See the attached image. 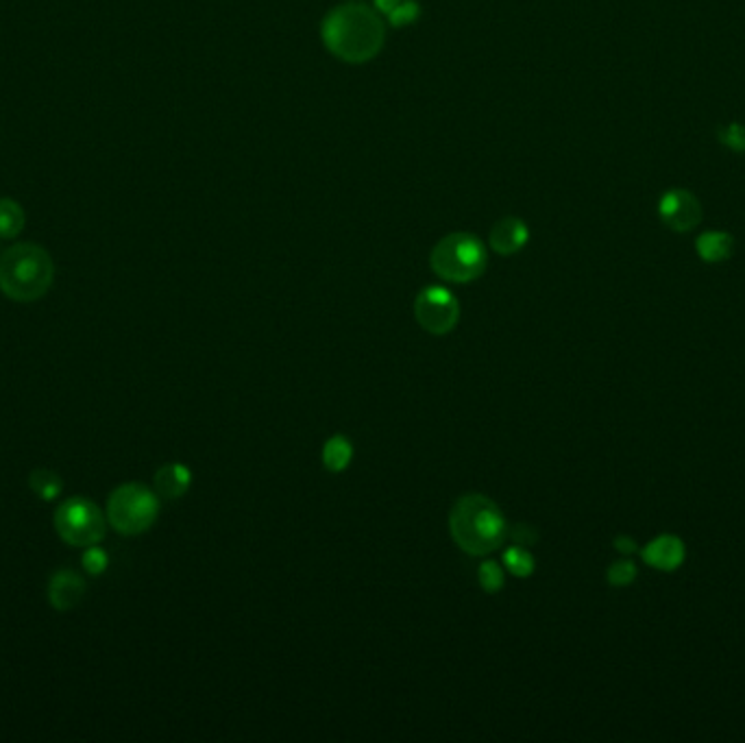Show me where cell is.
Masks as SVG:
<instances>
[{
  "label": "cell",
  "instance_id": "obj_1",
  "mask_svg": "<svg viewBox=\"0 0 745 743\" xmlns=\"http://www.w3.org/2000/svg\"><path fill=\"white\" fill-rule=\"evenodd\" d=\"M327 51L347 64H364L382 51L386 27L377 9L362 3L336 7L321 27Z\"/></svg>",
  "mask_w": 745,
  "mask_h": 743
},
{
  "label": "cell",
  "instance_id": "obj_2",
  "mask_svg": "<svg viewBox=\"0 0 745 743\" xmlns=\"http://www.w3.org/2000/svg\"><path fill=\"white\" fill-rule=\"evenodd\" d=\"M449 530L460 550L471 556H488L499 550L508 534L502 508L478 493L458 499L449 515Z\"/></svg>",
  "mask_w": 745,
  "mask_h": 743
},
{
  "label": "cell",
  "instance_id": "obj_3",
  "mask_svg": "<svg viewBox=\"0 0 745 743\" xmlns=\"http://www.w3.org/2000/svg\"><path fill=\"white\" fill-rule=\"evenodd\" d=\"M55 264L46 249L31 242L9 247L0 255V290L11 301L31 303L53 286Z\"/></svg>",
  "mask_w": 745,
  "mask_h": 743
},
{
  "label": "cell",
  "instance_id": "obj_4",
  "mask_svg": "<svg viewBox=\"0 0 745 743\" xmlns=\"http://www.w3.org/2000/svg\"><path fill=\"white\" fill-rule=\"evenodd\" d=\"M432 271L451 284H469L488 264V253L480 238L471 234H449L436 242L430 255Z\"/></svg>",
  "mask_w": 745,
  "mask_h": 743
},
{
  "label": "cell",
  "instance_id": "obj_5",
  "mask_svg": "<svg viewBox=\"0 0 745 743\" xmlns=\"http://www.w3.org/2000/svg\"><path fill=\"white\" fill-rule=\"evenodd\" d=\"M160 499V495L144 484H122L107 499V519L116 532L125 537H138L157 521Z\"/></svg>",
  "mask_w": 745,
  "mask_h": 743
},
{
  "label": "cell",
  "instance_id": "obj_6",
  "mask_svg": "<svg viewBox=\"0 0 745 743\" xmlns=\"http://www.w3.org/2000/svg\"><path fill=\"white\" fill-rule=\"evenodd\" d=\"M59 539L72 547L99 545L105 539L107 523L103 510L88 497H70L55 510Z\"/></svg>",
  "mask_w": 745,
  "mask_h": 743
},
{
  "label": "cell",
  "instance_id": "obj_7",
  "mask_svg": "<svg viewBox=\"0 0 745 743\" xmlns=\"http://www.w3.org/2000/svg\"><path fill=\"white\" fill-rule=\"evenodd\" d=\"M414 316L425 332L434 336L449 334L460 321V303L451 290L443 286L423 288L414 301Z\"/></svg>",
  "mask_w": 745,
  "mask_h": 743
},
{
  "label": "cell",
  "instance_id": "obj_8",
  "mask_svg": "<svg viewBox=\"0 0 745 743\" xmlns=\"http://www.w3.org/2000/svg\"><path fill=\"white\" fill-rule=\"evenodd\" d=\"M658 216L676 234H687L702 223V205L693 192L671 188L658 199Z\"/></svg>",
  "mask_w": 745,
  "mask_h": 743
},
{
  "label": "cell",
  "instance_id": "obj_9",
  "mask_svg": "<svg viewBox=\"0 0 745 743\" xmlns=\"http://www.w3.org/2000/svg\"><path fill=\"white\" fill-rule=\"evenodd\" d=\"M85 595V580L72 569H57L48 580V602L55 611H72Z\"/></svg>",
  "mask_w": 745,
  "mask_h": 743
},
{
  "label": "cell",
  "instance_id": "obj_10",
  "mask_svg": "<svg viewBox=\"0 0 745 743\" xmlns=\"http://www.w3.org/2000/svg\"><path fill=\"white\" fill-rule=\"evenodd\" d=\"M530 240V229L525 225L521 218L517 216H506L502 221L495 223L491 229V249L499 255H512L519 253Z\"/></svg>",
  "mask_w": 745,
  "mask_h": 743
},
{
  "label": "cell",
  "instance_id": "obj_11",
  "mask_svg": "<svg viewBox=\"0 0 745 743\" xmlns=\"http://www.w3.org/2000/svg\"><path fill=\"white\" fill-rule=\"evenodd\" d=\"M641 554L650 567L661 571H674L682 565V560H685V543L671 537V534H663V537L647 543Z\"/></svg>",
  "mask_w": 745,
  "mask_h": 743
},
{
  "label": "cell",
  "instance_id": "obj_12",
  "mask_svg": "<svg viewBox=\"0 0 745 743\" xmlns=\"http://www.w3.org/2000/svg\"><path fill=\"white\" fill-rule=\"evenodd\" d=\"M155 493L162 499H179L188 493L192 471L181 462H168L155 473Z\"/></svg>",
  "mask_w": 745,
  "mask_h": 743
},
{
  "label": "cell",
  "instance_id": "obj_13",
  "mask_svg": "<svg viewBox=\"0 0 745 743\" xmlns=\"http://www.w3.org/2000/svg\"><path fill=\"white\" fill-rule=\"evenodd\" d=\"M700 258L708 264H719L726 262L732 251H735V238L726 231H704V234L695 242Z\"/></svg>",
  "mask_w": 745,
  "mask_h": 743
},
{
  "label": "cell",
  "instance_id": "obj_14",
  "mask_svg": "<svg viewBox=\"0 0 745 743\" xmlns=\"http://www.w3.org/2000/svg\"><path fill=\"white\" fill-rule=\"evenodd\" d=\"M351 458H353V445L347 436L336 434L329 438L323 447V465L334 473L345 471L349 467Z\"/></svg>",
  "mask_w": 745,
  "mask_h": 743
},
{
  "label": "cell",
  "instance_id": "obj_15",
  "mask_svg": "<svg viewBox=\"0 0 745 743\" xmlns=\"http://www.w3.org/2000/svg\"><path fill=\"white\" fill-rule=\"evenodd\" d=\"M29 489L38 495L42 502H55L64 493V480L51 469H35L29 475Z\"/></svg>",
  "mask_w": 745,
  "mask_h": 743
},
{
  "label": "cell",
  "instance_id": "obj_16",
  "mask_svg": "<svg viewBox=\"0 0 745 743\" xmlns=\"http://www.w3.org/2000/svg\"><path fill=\"white\" fill-rule=\"evenodd\" d=\"M27 223L22 205L14 199H0V238L11 240L20 236V231Z\"/></svg>",
  "mask_w": 745,
  "mask_h": 743
},
{
  "label": "cell",
  "instance_id": "obj_17",
  "mask_svg": "<svg viewBox=\"0 0 745 743\" xmlns=\"http://www.w3.org/2000/svg\"><path fill=\"white\" fill-rule=\"evenodd\" d=\"M504 567L517 578H528L534 574V556L523 545H512L502 556Z\"/></svg>",
  "mask_w": 745,
  "mask_h": 743
},
{
  "label": "cell",
  "instance_id": "obj_18",
  "mask_svg": "<svg viewBox=\"0 0 745 743\" xmlns=\"http://www.w3.org/2000/svg\"><path fill=\"white\" fill-rule=\"evenodd\" d=\"M478 580L486 593H499L504 589L506 576H504V569L499 567V563H495V560H484L478 571Z\"/></svg>",
  "mask_w": 745,
  "mask_h": 743
},
{
  "label": "cell",
  "instance_id": "obj_19",
  "mask_svg": "<svg viewBox=\"0 0 745 743\" xmlns=\"http://www.w3.org/2000/svg\"><path fill=\"white\" fill-rule=\"evenodd\" d=\"M81 565L90 576H103L109 567V556L103 547L90 545V547H85V552L81 556Z\"/></svg>",
  "mask_w": 745,
  "mask_h": 743
},
{
  "label": "cell",
  "instance_id": "obj_20",
  "mask_svg": "<svg viewBox=\"0 0 745 743\" xmlns=\"http://www.w3.org/2000/svg\"><path fill=\"white\" fill-rule=\"evenodd\" d=\"M717 140L722 142L726 149H730V151L745 153V127L739 125V123H730V125L719 127Z\"/></svg>",
  "mask_w": 745,
  "mask_h": 743
},
{
  "label": "cell",
  "instance_id": "obj_21",
  "mask_svg": "<svg viewBox=\"0 0 745 743\" xmlns=\"http://www.w3.org/2000/svg\"><path fill=\"white\" fill-rule=\"evenodd\" d=\"M606 578L613 587H628L637 578V567H634L632 560H617V563L610 565Z\"/></svg>",
  "mask_w": 745,
  "mask_h": 743
},
{
  "label": "cell",
  "instance_id": "obj_22",
  "mask_svg": "<svg viewBox=\"0 0 745 743\" xmlns=\"http://www.w3.org/2000/svg\"><path fill=\"white\" fill-rule=\"evenodd\" d=\"M419 14H421V9L417 3H414V0H401L393 14H388V22L393 24V27H403V24H412L414 20H417Z\"/></svg>",
  "mask_w": 745,
  "mask_h": 743
},
{
  "label": "cell",
  "instance_id": "obj_23",
  "mask_svg": "<svg viewBox=\"0 0 745 743\" xmlns=\"http://www.w3.org/2000/svg\"><path fill=\"white\" fill-rule=\"evenodd\" d=\"M512 541H515L517 545H532V543H536V539H539V534H536V530L534 528H530V526H525V523H519V526H515V528H512Z\"/></svg>",
  "mask_w": 745,
  "mask_h": 743
},
{
  "label": "cell",
  "instance_id": "obj_24",
  "mask_svg": "<svg viewBox=\"0 0 745 743\" xmlns=\"http://www.w3.org/2000/svg\"><path fill=\"white\" fill-rule=\"evenodd\" d=\"M615 547H617V552H621V554H634V552H637V541H634V539H630V537H626V534H621V537H617L615 539Z\"/></svg>",
  "mask_w": 745,
  "mask_h": 743
},
{
  "label": "cell",
  "instance_id": "obj_25",
  "mask_svg": "<svg viewBox=\"0 0 745 743\" xmlns=\"http://www.w3.org/2000/svg\"><path fill=\"white\" fill-rule=\"evenodd\" d=\"M399 3H401V0H375V9L388 16V14H393Z\"/></svg>",
  "mask_w": 745,
  "mask_h": 743
}]
</instances>
